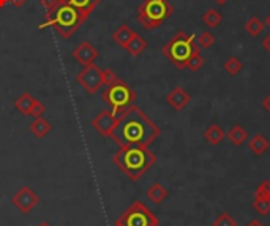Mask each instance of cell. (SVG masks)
Here are the masks:
<instances>
[{
	"instance_id": "cell-1",
	"label": "cell",
	"mask_w": 270,
	"mask_h": 226,
	"mask_svg": "<svg viewBox=\"0 0 270 226\" xmlns=\"http://www.w3.org/2000/svg\"><path fill=\"white\" fill-rule=\"evenodd\" d=\"M161 130L141 108L131 105L117 119L111 139L120 147H149Z\"/></svg>"
},
{
	"instance_id": "cell-2",
	"label": "cell",
	"mask_w": 270,
	"mask_h": 226,
	"mask_svg": "<svg viewBox=\"0 0 270 226\" xmlns=\"http://www.w3.org/2000/svg\"><path fill=\"white\" fill-rule=\"evenodd\" d=\"M112 162L128 179L136 182L156 163V157L149 147H120Z\"/></svg>"
},
{
	"instance_id": "cell-3",
	"label": "cell",
	"mask_w": 270,
	"mask_h": 226,
	"mask_svg": "<svg viewBox=\"0 0 270 226\" xmlns=\"http://www.w3.org/2000/svg\"><path fill=\"white\" fill-rule=\"evenodd\" d=\"M84 24V19L79 16V13L70 7L68 4L60 2L54 10L46 13V19L40 25V29H45V27H54V29L59 32L63 38H70L75 32L79 30V27Z\"/></svg>"
},
{
	"instance_id": "cell-4",
	"label": "cell",
	"mask_w": 270,
	"mask_h": 226,
	"mask_svg": "<svg viewBox=\"0 0 270 226\" xmlns=\"http://www.w3.org/2000/svg\"><path fill=\"white\" fill-rule=\"evenodd\" d=\"M161 52L179 70H183L187 68V62L193 54H201V48L196 45L194 35L179 32L161 48Z\"/></svg>"
},
{
	"instance_id": "cell-5",
	"label": "cell",
	"mask_w": 270,
	"mask_h": 226,
	"mask_svg": "<svg viewBox=\"0 0 270 226\" xmlns=\"http://www.w3.org/2000/svg\"><path fill=\"white\" fill-rule=\"evenodd\" d=\"M174 13V7L167 0H144L138 7V21L147 30L158 29V27L171 18Z\"/></svg>"
},
{
	"instance_id": "cell-6",
	"label": "cell",
	"mask_w": 270,
	"mask_h": 226,
	"mask_svg": "<svg viewBox=\"0 0 270 226\" xmlns=\"http://www.w3.org/2000/svg\"><path fill=\"white\" fill-rule=\"evenodd\" d=\"M102 96L106 102V105L111 108L112 114L116 119H119L136 100L134 90L123 81H120L117 84H112V86H108V89L103 92Z\"/></svg>"
},
{
	"instance_id": "cell-7",
	"label": "cell",
	"mask_w": 270,
	"mask_h": 226,
	"mask_svg": "<svg viewBox=\"0 0 270 226\" xmlns=\"http://www.w3.org/2000/svg\"><path fill=\"white\" fill-rule=\"evenodd\" d=\"M160 221L153 212L141 201H134L117 218L116 226H158Z\"/></svg>"
},
{
	"instance_id": "cell-8",
	"label": "cell",
	"mask_w": 270,
	"mask_h": 226,
	"mask_svg": "<svg viewBox=\"0 0 270 226\" xmlns=\"http://www.w3.org/2000/svg\"><path fill=\"white\" fill-rule=\"evenodd\" d=\"M76 81L81 84V86L85 89V92L93 95L96 93L99 89H102L103 84V72L99 70L95 63L84 67V70L81 73H78Z\"/></svg>"
},
{
	"instance_id": "cell-9",
	"label": "cell",
	"mask_w": 270,
	"mask_h": 226,
	"mask_svg": "<svg viewBox=\"0 0 270 226\" xmlns=\"http://www.w3.org/2000/svg\"><path fill=\"white\" fill-rule=\"evenodd\" d=\"M11 203L16 206L22 214H30L32 209L40 203L38 195L30 187H22L16 195L11 198Z\"/></svg>"
},
{
	"instance_id": "cell-10",
	"label": "cell",
	"mask_w": 270,
	"mask_h": 226,
	"mask_svg": "<svg viewBox=\"0 0 270 226\" xmlns=\"http://www.w3.org/2000/svg\"><path fill=\"white\" fill-rule=\"evenodd\" d=\"M116 123H117V119L114 117L112 111H108V109L99 111L92 120V126L103 136H111Z\"/></svg>"
},
{
	"instance_id": "cell-11",
	"label": "cell",
	"mask_w": 270,
	"mask_h": 226,
	"mask_svg": "<svg viewBox=\"0 0 270 226\" xmlns=\"http://www.w3.org/2000/svg\"><path fill=\"white\" fill-rule=\"evenodd\" d=\"M73 57L82 67H87L95 62V59L98 57V51L92 43H89V41H82V43L73 51Z\"/></svg>"
},
{
	"instance_id": "cell-12",
	"label": "cell",
	"mask_w": 270,
	"mask_h": 226,
	"mask_svg": "<svg viewBox=\"0 0 270 226\" xmlns=\"http://www.w3.org/2000/svg\"><path fill=\"white\" fill-rule=\"evenodd\" d=\"M166 102H167V105L171 108H174L176 111H182V109H185L188 106V103L191 102V96L185 89L176 87V89H173L167 93Z\"/></svg>"
},
{
	"instance_id": "cell-13",
	"label": "cell",
	"mask_w": 270,
	"mask_h": 226,
	"mask_svg": "<svg viewBox=\"0 0 270 226\" xmlns=\"http://www.w3.org/2000/svg\"><path fill=\"white\" fill-rule=\"evenodd\" d=\"M60 2L68 4L70 7H73L79 13V16L85 21L90 16V13L95 10V7L102 2V0H60Z\"/></svg>"
},
{
	"instance_id": "cell-14",
	"label": "cell",
	"mask_w": 270,
	"mask_h": 226,
	"mask_svg": "<svg viewBox=\"0 0 270 226\" xmlns=\"http://www.w3.org/2000/svg\"><path fill=\"white\" fill-rule=\"evenodd\" d=\"M167 195H169L167 188L164 185H161V183H158V182L152 183V185L149 187V190H147V198L153 204H161L167 198Z\"/></svg>"
},
{
	"instance_id": "cell-15",
	"label": "cell",
	"mask_w": 270,
	"mask_h": 226,
	"mask_svg": "<svg viewBox=\"0 0 270 226\" xmlns=\"http://www.w3.org/2000/svg\"><path fill=\"white\" fill-rule=\"evenodd\" d=\"M224 136H226V133L223 132L221 126L217 125V123L210 125L209 128L206 130V133H204V138H206V141H207V144H210V146H218V144H221V141L224 139Z\"/></svg>"
},
{
	"instance_id": "cell-16",
	"label": "cell",
	"mask_w": 270,
	"mask_h": 226,
	"mask_svg": "<svg viewBox=\"0 0 270 226\" xmlns=\"http://www.w3.org/2000/svg\"><path fill=\"white\" fill-rule=\"evenodd\" d=\"M125 49L128 51V54H130V55H133V57H138V55H141L142 52L147 49V41L142 38L141 35L134 34V37L130 40V43L125 46Z\"/></svg>"
},
{
	"instance_id": "cell-17",
	"label": "cell",
	"mask_w": 270,
	"mask_h": 226,
	"mask_svg": "<svg viewBox=\"0 0 270 226\" xmlns=\"http://www.w3.org/2000/svg\"><path fill=\"white\" fill-rule=\"evenodd\" d=\"M248 146H250V149H251V152L254 155H262V153L267 152V149H268L270 144H268V139L264 135H254L250 139Z\"/></svg>"
},
{
	"instance_id": "cell-18",
	"label": "cell",
	"mask_w": 270,
	"mask_h": 226,
	"mask_svg": "<svg viewBox=\"0 0 270 226\" xmlns=\"http://www.w3.org/2000/svg\"><path fill=\"white\" fill-rule=\"evenodd\" d=\"M227 139L231 141V143L234 144V146H242L245 143V141L248 139V133L245 132V128L242 125H234V126H231V130L227 132Z\"/></svg>"
},
{
	"instance_id": "cell-19",
	"label": "cell",
	"mask_w": 270,
	"mask_h": 226,
	"mask_svg": "<svg viewBox=\"0 0 270 226\" xmlns=\"http://www.w3.org/2000/svg\"><path fill=\"white\" fill-rule=\"evenodd\" d=\"M134 34H136V32H133L128 25H120L119 29H117L116 32H114L112 38L116 40V43H117V45H120L122 48H125L128 43H130V40L134 37Z\"/></svg>"
},
{
	"instance_id": "cell-20",
	"label": "cell",
	"mask_w": 270,
	"mask_h": 226,
	"mask_svg": "<svg viewBox=\"0 0 270 226\" xmlns=\"http://www.w3.org/2000/svg\"><path fill=\"white\" fill-rule=\"evenodd\" d=\"M30 132L37 136V138H45L49 132H51V123L43 119V117H38L35 119L32 123H30Z\"/></svg>"
},
{
	"instance_id": "cell-21",
	"label": "cell",
	"mask_w": 270,
	"mask_h": 226,
	"mask_svg": "<svg viewBox=\"0 0 270 226\" xmlns=\"http://www.w3.org/2000/svg\"><path fill=\"white\" fill-rule=\"evenodd\" d=\"M33 102H35V98L28 93V92H25V93H22L16 102H14V106H16V109L19 111V112H22V114H25V116H28V112H30V108H32V105H33Z\"/></svg>"
},
{
	"instance_id": "cell-22",
	"label": "cell",
	"mask_w": 270,
	"mask_h": 226,
	"mask_svg": "<svg viewBox=\"0 0 270 226\" xmlns=\"http://www.w3.org/2000/svg\"><path fill=\"white\" fill-rule=\"evenodd\" d=\"M265 29V24L259 19V18H250L247 22H245V30L247 34H250L251 37H259L262 34V30Z\"/></svg>"
},
{
	"instance_id": "cell-23",
	"label": "cell",
	"mask_w": 270,
	"mask_h": 226,
	"mask_svg": "<svg viewBox=\"0 0 270 226\" xmlns=\"http://www.w3.org/2000/svg\"><path fill=\"white\" fill-rule=\"evenodd\" d=\"M203 22L206 25H209L210 29H215V27H218L220 22H221V13L218 10H215V8L207 10L203 15Z\"/></svg>"
},
{
	"instance_id": "cell-24",
	"label": "cell",
	"mask_w": 270,
	"mask_h": 226,
	"mask_svg": "<svg viewBox=\"0 0 270 226\" xmlns=\"http://www.w3.org/2000/svg\"><path fill=\"white\" fill-rule=\"evenodd\" d=\"M224 70L227 73H229L231 76H237L240 72H242V68H244V63H242L235 55H232V57H229L226 62H224Z\"/></svg>"
},
{
	"instance_id": "cell-25",
	"label": "cell",
	"mask_w": 270,
	"mask_h": 226,
	"mask_svg": "<svg viewBox=\"0 0 270 226\" xmlns=\"http://www.w3.org/2000/svg\"><path fill=\"white\" fill-rule=\"evenodd\" d=\"M253 209L259 215H268L270 214V198H256L253 203Z\"/></svg>"
},
{
	"instance_id": "cell-26",
	"label": "cell",
	"mask_w": 270,
	"mask_h": 226,
	"mask_svg": "<svg viewBox=\"0 0 270 226\" xmlns=\"http://www.w3.org/2000/svg\"><path fill=\"white\" fill-rule=\"evenodd\" d=\"M215 45V35L210 34V32H203L197 38V46L203 48V49H209Z\"/></svg>"
},
{
	"instance_id": "cell-27",
	"label": "cell",
	"mask_w": 270,
	"mask_h": 226,
	"mask_svg": "<svg viewBox=\"0 0 270 226\" xmlns=\"http://www.w3.org/2000/svg\"><path fill=\"white\" fill-rule=\"evenodd\" d=\"M204 62L206 60L201 54H193L187 62V68L191 70V72H197V70H201L204 67Z\"/></svg>"
},
{
	"instance_id": "cell-28",
	"label": "cell",
	"mask_w": 270,
	"mask_h": 226,
	"mask_svg": "<svg viewBox=\"0 0 270 226\" xmlns=\"http://www.w3.org/2000/svg\"><path fill=\"white\" fill-rule=\"evenodd\" d=\"M213 226H237V221L227 212H223V214H220L213 220Z\"/></svg>"
},
{
	"instance_id": "cell-29",
	"label": "cell",
	"mask_w": 270,
	"mask_h": 226,
	"mask_svg": "<svg viewBox=\"0 0 270 226\" xmlns=\"http://www.w3.org/2000/svg\"><path fill=\"white\" fill-rule=\"evenodd\" d=\"M256 198H270V180H262L259 183L254 190V200Z\"/></svg>"
},
{
	"instance_id": "cell-30",
	"label": "cell",
	"mask_w": 270,
	"mask_h": 226,
	"mask_svg": "<svg viewBox=\"0 0 270 226\" xmlns=\"http://www.w3.org/2000/svg\"><path fill=\"white\" fill-rule=\"evenodd\" d=\"M122 79L114 73L112 70H109V68L103 70V84H106V86H112V84H117Z\"/></svg>"
},
{
	"instance_id": "cell-31",
	"label": "cell",
	"mask_w": 270,
	"mask_h": 226,
	"mask_svg": "<svg viewBox=\"0 0 270 226\" xmlns=\"http://www.w3.org/2000/svg\"><path fill=\"white\" fill-rule=\"evenodd\" d=\"M45 112H46V106L43 105L41 102L35 100L33 105H32V108H30V112H28V116H32V117L38 119V117H41L43 114H45Z\"/></svg>"
},
{
	"instance_id": "cell-32",
	"label": "cell",
	"mask_w": 270,
	"mask_h": 226,
	"mask_svg": "<svg viewBox=\"0 0 270 226\" xmlns=\"http://www.w3.org/2000/svg\"><path fill=\"white\" fill-rule=\"evenodd\" d=\"M59 4H60V0H41V5L46 8V11L54 10Z\"/></svg>"
},
{
	"instance_id": "cell-33",
	"label": "cell",
	"mask_w": 270,
	"mask_h": 226,
	"mask_svg": "<svg viewBox=\"0 0 270 226\" xmlns=\"http://www.w3.org/2000/svg\"><path fill=\"white\" fill-rule=\"evenodd\" d=\"M262 108L268 112V114H270V93L264 98V100H262Z\"/></svg>"
},
{
	"instance_id": "cell-34",
	"label": "cell",
	"mask_w": 270,
	"mask_h": 226,
	"mask_svg": "<svg viewBox=\"0 0 270 226\" xmlns=\"http://www.w3.org/2000/svg\"><path fill=\"white\" fill-rule=\"evenodd\" d=\"M25 2H27V0H10V4H11L13 7H16V8L22 7V5H24Z\"/></svg>"
},
{
	"instance_id": "cell-35",
	"label": "cell",
	"mask_w": 270,
	"mask_h": 226,
	"mask_svg": "<svg viewBox=\"0 0 270 226\" xmlns=\"http://www.w3.org/2000/svg\"><path fill=\"white\" fill-rule=\"evenodd\" d=\"M262 45H264V48L270 52V34H268V35H267V38L262 41Z\"/></svg>"
},
{
	"instance_id": "cell-36",
	"label": "cell",
	"mask_w": 270,
	"mask_h": 226,
	"mask_svg": "<svg viewBox=\"0 0 270 226\" xmlns=\"http://www.w3.org/2000/svg\"><path fill=\"white\" fill-rule=\"evenodd\" d=\"M247 226H264V224H262V223H261L259 220H251V221H250V223H248Z\"/></svg>"
},
{
	"instance_id": "cell-37",
	"label": "cell",
	"mask_w": 270,
	"mask_h": 226,
	"mask_svg": "<svg viewBox=\"0 0 270 226\" xmlns=\"http://www.w3.org/2000/svg\"><path fill=\"white\" fill-rule=\"evenodd\" d=\"M7 4H10V0H0V8L5 7Z\"/></svg>"
},
{
	"instance_id": "cell-38",
	"label": "cell",
	"mask_w": 270,
	"mask_h": 226,
	"mask_svg": "<svg viewBox=\"0 0 270 226\" xmlns=\"http://www.w3.org/2000/svg\"><path fill=\"white\" fill-rule=\"evenodd\" d=\"M264 24H265V25L268 27V29H270V15H268L267 18H265V21H264Z\"/></svg>"
},
{
	"instance_id": "cell-39",
	"label": "cell",
	"mask_w": 270,
	"mask_h": 226,
	"mask_svg": "<svg viewBox=\"0 0 270 226\" xmlns=\"http://www.w3.org/2000/svg\"><path fill=\"white\" fill-rule=\"evenodd\" d=\"M226 2H227V0H215V4H217V5H224Z\"/></svg>"
},
{
	"instance_id": "cell-40",
	"label": "cell",
	"mask_w": 270,
	"mask_h": 226,
	"mask_svg": "<svg viewBox=\"0 0 270 226\" xmlns=\"http://www.w3.org/2000/svg\"><path fill=\"white\" fill-rule=\"evenodd\" d=\"M38 226H52V224H49V223H46V221H43V223H40Z\"/></svg>"
}]
</instances>
